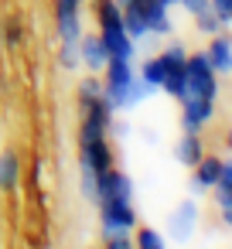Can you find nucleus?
Masks as SVG:
<instances>
[{"label": "nucleus", "instance_id": "nucleus-14", "mask_svg": "<svg viewBox=\"0 0 232 249\" xmlns=\"http://www.w3.org/2000/svg\"><path fill=\"white\" fill-rule=\"evenodd\" d=\"M195 28H198V35H205V38H212V35H218V31H225V24L218 21V14L208 7L205 14H198L195 18Z\"/></svg>", "mask_w": 232, "mask_h": 249}, {"label": "nucleus", "instance_id": "nucleus-6", "mask_svg": "<svg viewBox=\"0 0 232 249\" xmlns=\"http://www.w3.org/2000/svg\"><path fill=\"white\" fill-rule=\"evenodd\" d=\"M103 198H133L130 174H123L120 167H106L103 174H96V201Z\"/></svg>", "mask_w": 232, "mask_h": 249}, {"label": "nucleus", "instance_id": "nucleus-12", "mask_svg": "<svg viewBox=\"0 0 232 249\" xmlns=\"http://www.w3.org/2000/svg\"><path fill=\"white\" fill-rule=\"evenodd\" d=\"M21 184V157L14 150L0 154V191H14Z\"/></svg>", "mask_w": 232, "mask_h": 249}, {"label": "nucleus", "instance_id": "nucleus-29", "mask_svg": "<svg viewBox=\"0 0 232 249\" xmlns=\"http://www.w3.org/2000/svg\"><path fill=\"white\" fill-rule=\"evenodd\" d=\"M225 143H229V154H232V126H229V133H225Z\"/></svg>", "mask_w": 232, "mask_h": 249}, {"label": "nucleus", "instance_id": "nucleus-16", "mask_svg": "<svg viewBox=\"0 0 232 249\" xmlns=\"http://www.w3.org/2000/svg\"><path fill=\"white\" fill-rule=\"evenodd\" d=\"M133 246H137V249H167V242H164V235H161L157 229H137Z\"/></svg>", "mask_w": 232, "mask_h": 249}, {"label": "nucleus", "instance_id": "nucleus-2", "mask_svg": "<svg viewBox=\"0 0 232 249\" xmlns=\"http://www.w3.org/2000/svg\"><path fill=\"white\" fill-rule=\"evenodd\" d=\"M218 96V75L212 72L205 52H188L184 58V96L181 99H215Z\"/></svg>", "mask_w": 232, "mask_h": 249}, {"label": "nucleus", "instance_id": "nucleus-11", "mask_svg": "<svg viewBox=\"0 0 232 249\" xmlns=\"http://www.w3.org/2000/svg\"><path fill=\"white\" fill-rule=\"evenodd\" d=\"M191 171H195L191 178H195L205 191H212V188L218 184V174H222V157H215V154H201V160H198Z\"/></svg>", "mask_w": 232, "mask_h": 249}, {"label": "nucleus", "instance_id": "nucleus-17", "mask_svg": "<svg viewBox=\"0 0 232 249\" xmlns=\"http://www.w3.org/2000/svg\"><path fill=\"white\" fill-rule=\"evenodd\" d=\"M161 58H164V65H167V69H181V65H184V58H188V48H184L181 41H171V45L161 52Z\"/></svg>", "mask_w": 232, "mask_h": 249}, {"label": "nucleus", "instance_id": "nucleus-23", "mask_svg": "<svg viewBox=\"0 0 232 249\" xmlns=\"http://www.w3.org/2000/svg\"><path fill=\"white\" fill-rule=\"evenodd\" d=\"M4 41H7L11 48L21 45V24H18V21H7V28H4Z\"/></svg>", "mask_w": 232, "mask_h": 249}, {"label": "nucleus", "instance_id": "nucleus-24", "mask_svg": "<svg viewBox=\"0 0 232 249\" xmlns=\"http://www.w3.org/2000/svg\"><path fill=\"white\" fill-rule=\"evenodd\" d=\"M106 249H137L130 235H116V239H106Z\"/></svg>", "mask_w": 232, "mask_h": 249}, {"label": "nucleus", "instance_id": "nucleus-18", "mask_svg": "<svg viewBox=\"0 0 232 249\" xmlns=\"http://www.w3.org/2000/svg\"><path fill=\"white\" fill-rule=\"evenodd\" d=\"M58 65H62L65 72L82 69V62H79V45H62V52H58Z\"/></svg>", "mask_w": 232, "mask_h": 249}, {"label": "nucleus", "instance_id": "nucleus-10", "mask_svg": "<svg viewBox=\"0 0 232 249\" xmlns=\"http://www.w3.org/2000/svg\"><path fill=\"white\" fill-rule=\"evenodd\" d=\"M201 154H205V147H201V133H188V130H184V137L174 143V157H178V164L195 167V164L201 160Z\"/></svg>", "mask_w": 232, "mask_h": 249}, {"label": "nucleus", "instance_id": "nucleus-22", "mask_svg": "<svg viewBox=\"0 0 232 249\" xmlns=\"http://www.w3.org/2000/svg\"><path fill=\"white\" fill-rule=\"evenodd\" d=\"M212 11L218 14V21L229 28L232 24V0H212Z\"/></svg>", "mask_w": 232, "mask_h": 249}, {"label": "nucleus", "instance_id": "nucleus-27", "mask_svg": "<svg viewBox=\"0 0 232 249\" xmlns=\"http://www.w3.org/2000/svg\"><path fill=\"white\" fill-rule=\"evenodd\" d=\"M222 218H225V225L232 229V208H229V212H222Z\"/></svg>", "mask_w": 232, "mask_h": 249}, {"label": "nucleus", "instance_id": "nucleus-25", "mask_svg": "<svg viewBox=\"0 0 232 249\" xmlns=\"http://www.w3.org/2000/svg\"><path fill=\"white\" fill-rule=\"evenodd\" d=\"M218 184L232 188V157H229V160H222V174H218Z\"/></svg>", "mask_w": 232, "mask_h": 249}, {"label": "nucleus", "instance_id": "nucleus-13", "mask_svg": "<svg viewBox=\"0 0 232 249\" xmlns=\"http://www.w3.org/2000/svg\"><path fill=\"white\" fill-rule=\"evenodd\" d=\"M143 82H150L154 89H161L164 86V79H167V65H164V58L161 55H154V58H147L143 65H140V72H137Z\"/></svg>", "mask_w": 232, "mask_h": 249}, {"label": "nucleus", "instance_id": "nucleus-3", "mask_svg": "<svg viewBox=\"0 0 232 249\" xmlns=\"http://www.w3.org/2000/svg\"><path fill=\"white\" fill-rule=\"evenodd\" d=\"M99 205V229L103 239H116V235H130L137 229V212L130 205V198H103Z\"/></svg>", "mask_w": 232, "mask_h": 249}, {"label": "nucleus", "instance_id": "nucleus-20", "mask_svg": "<svg viewBox=\"0 0 232 249\" xmlns=\"http://www.w3.org/2000/svg\"><path fill=\"white\" fill-rule=\"evenodd\" d=\"M212 198H215L218 212H229V208H232V188H225V184H215V188H212Z\"/></svg>", "mask_w": 232, "mask_h": 249}, {"label": "nucleus", "instance_id": "nucleus-19", "mask_svg": "<svg viewBox=\"0 0 232 249\" xmlns=\"http://www.w3.org/2000/svg\"><path fill=\"white\" fill-rule=\"evenodd\" d=\"M79 191H82L86 201H96V174L92 171H82L79 174Z\"/></svg>", "mask_w": 232, "mask_h": 249}, {"label": "nucleus", "instance_id": "nucleus-15", "mask_svg": "<svg viewBox=\"0 0 232 249\" xmlns=\"http://www.w3.org/2000/svg\"><path fill=\"white\" fill-rule=\"evenodd\" d=\"M92 99H103V79H96V75H89V79L79 82V106H86Z\"/></svg>", "mask_w": 232, "mask_h": 249}, {"label": "nucleus", "instance_id": "nucleus-21", "mask_svg": "<svg viewBox=\"0 0 232 249\" xmlns=\"http://www.w3.org/2000/svg\"><path fill=\"white\" fill-rule=\"evenodd\" d=\"M178 7H181L184 14H191V18H198V14H205V11L212 7V0H178Z\"/></svg>", "mask_w": 232, "mask_h": 249}, {"label": "nucleus", "instance_id": "nucleus-8", "mask_svg": "<svg viewBox=\"0 0 232 249\" xmlns=\"http://www.w3.org/2000/svg\"><path fill=\"white\" fill-rule=\"evenodd\" d=\"M79 62H82V69H89L92 75H99V72L106 69L109 52H106V45H103L99 35H86V31H82V38H79Z\"/></svg>", "mask_w": 232, "mask_h": 249}, {"label": "nucleus", "instance_id": "nucleus-7", "mask_svg": "<svg viewBox=\"0 0 232 249\" xmlns=\"http://www.w3.org/2000/svg\"><path fill=\"white\" fill-rule=\"evenodd\" d=\"M215 116V99H181V126L188 133H201Z\"/></svg>", "mask_w": 232, "mask_h": 249}, {"label": "nucleus", "instance_id": "nucleus-1", "mask_svg": "<svg viewBox=\"0 0 232 249\" xmlns=\"http://www.w3.org/2000/svg\"><path fill=\"white\" fill-rule=\"evenodd\" d=\"M137 69L133 58H109L103 69V103L109 106V113L130 109V82H133Z\"/></svg>", "mask_w": 232, "mask_h": 249}, {"label": "nucleus", "instance_id": "nucleus-26", "mask_svg": "<svg viewBox=\"0 0 232 249\" xmlns=\"http://www.w3.org/2000/svg\"><path fill=\"white\" fill-rule=\"evenodd\" d=\"M188 188H191V198H198V195H205V188H201V184H198L195 178H191V184H188Z\"/></svg>", "mask_w": 232, "mask_h": 249}, {"label": "nucleus", "instance_id": "nucleus-5", "mask_svg": "<svg viewBox=\"0 0 232 249\" xmlns=\"http://www.w3.org/2000/svg\"><path fill=\"white\" fill-rule=\"evenodd\" d=\"M106 167H113V150H109V140H106V137H96V140H79V171L103 174Z\"/></svg>", "mask_w": 232, "mask_h": 249}, {"label": "nucleus", "instance_id": "nucleus-9", "mask_svg": "<svg viewBox=\"0 0 232 249\" xmlns=\"http://www.w3.org/2000/svg\"><path fill=\"white\" fill-rule=\"evenodd\" d=\"M205 58H208V65H212L215 75H232V38L225 31L212 35V41L205 48Z\"/></svg>", "mask_w": 232, "mask_h": 249}, {"label": "nucleus", "instance_id": "nucleus-4", "mask_svg": "<svg viewBox=\"0 0 232 249\" xmlns=\"http://www.w3.org/2000/svg\"><path fill=\"white\" fill-rule=\"evenodd\" d=\"M198 218H201V205H198L195 198L178 201L174 212L167 215V232H171V239H174V242H188V239L195 235V229H198Z\"/></svg>", "mask_w": 232, "mask_h": 249}, {"label": "nucleus", "instance_id": "nucleus-28", "mask_svg": "<svg viewBox=\"0 0 232 249\" xmlns=\"http://www.w3.org/2000/svg\"><path fill=\"white\" fill-rule=\"evenodd\" d=\"M157 4H164V7L171 11V7H178V0H157Z\"/></svg>", "mask_w": 232, "mask_h": 249}]
</instances>
